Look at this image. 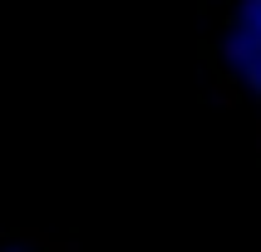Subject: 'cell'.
<instances>
[{
    "label": "cell",
    "mask_w": 261,
    "mask_h": 252,
    "mask_svg": "<svg viewBox=\"0 0 261 252\" xmlns=\"http://www.w3.org/2000/svg\"><path fill=\"white\" fill-rule=\"evenodd\" d=\"M207 99L222 104V109H237V104H242V89H237L232 74H217V79H212V89H207Z\"/></svg>",
    "instance_id": "cell-1"
}]
</instances>
